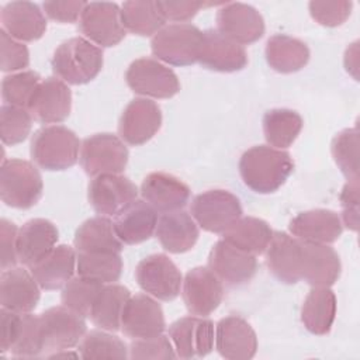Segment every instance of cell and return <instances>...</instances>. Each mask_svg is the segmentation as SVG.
I'll return each instance as SVG.
<instances>
[{
	"label": "cell",
	"instance_id": "7402d4cb",
	"mask_svg": "<svg viewBox=\"0 0 360 360\" xmlns=\"http://www.w3.org/2000/svg\"><path fill=\"white\" fill-rule=\"evenodd\" d=\"M139 193L143 201L162 214L183 210L191 194L184 181L165 172L149 173L142 181Z\"/></svg>",
	"mask_w": 360,
	"mask_h": 360
},
{
	"label": "cell",
	"instance_id": "db71d44e",
	"mask_svg": "<svg viewBox=\"0 0 360 360\" xmlns=\"http://www.w3.org/2000/svg\"><path fill=\"white\" fill-rule=\"evenodd\" d=\"M20 321H21V314L1 308L0 309V350L1 353L10 352L18 328H20Z\"/></svg>",
	"mask_w": 360,
	"mask_h": 360
},
{
	"label": "cell",
	"instance_id": "8d00e7d4",
	"mask_svg": "<svg viewBox=\"0 0 360 360\" xmlns=\"http://www.w3.org/2000/svg\"><path fill=\"white\" fill-rule=\"evenodd\" d=\"M120 14L125 31L141 37H153L166 25L159 0L125 1Z\"/></svg>",
	"mask_w": 360,
	"mask_h": 360
},
{
	"label": "cell",
	"instance_id": "7bdbcfd3",
	"mask_svg": "<svg viewBox=\"0 0 360 360\" xmlns=\"http://www.w3.org/2000/svg\"><path fill=\"white\" fill-rule=\"evenodd\" d=\"M14 357H39L45 354L39 315H32L31 312L21 314L20 328L15 340L10 349Z\"/></svg>",
	"mask_w": 360,
	"mask_h": 360
},
{
	"label": "cell",
	"instance_id": "ee69618b",
	"mask_svg": "<svg viewBox=\"0 0 360 360\" xmlns=\"http://www.w3.org/2000/svg\"><path fill=\"white\" fill-rule=\"evenodd\" d=\"M32 128V115L24 107L1 105L0 108V136L1 142L13 146L25 141Z\"/></svg>",
	"mask_w": 360,
	"mask_h": 360
},
{
	"label": "cell",
	"instance_id": "83f0119b",
	"mask_svg": "<svg viewBox=\"0 0 360 360\" xmlns=\"http://www.w3.org/2000/svg\"><path fill=\"white\" fill-rule=\"evenodd\" d=\"M338 252L329 245L302 242L301 280L312 287H330L340 276Z\"/></svg>",
	"mask_w": 360,
	"mask_h": 360
},
{
	"label": "cell",
	"instance_id": "681fc988",
	"mask_svg": "<svg viewBox=\"0 0 360 360\" xmlns=\"http://www.w3.org/2000/svg\"><path fill=\"white\" fill-rule=\"evenodd\" d=\"M17 233L18 228L14 222L3 218L0 221V267L7 270L18 263L17 257Z\"/></svg>",
	"mask_w": 360,
	"mask_h": 360
},
{
	"label": "cell",
	"instance_id": "bcb514c9",
	"mask_svg": "<svg viewBox=\"0 0 360 360\" xmlns=\"http://www.w3.org/2000/svg\"><path fill=\"white\" fill-rule=\"evenodd\" d=\"M129 357L136 360H167L177 356L170 338L160 333L153 338L134 339L129 346Z\"/></svg>",
	"mask_w": 360,
	"mask_h": 360
},
{
	"label": "cell",
	"instance_id": "c3c4849f",
	"mask_svg": "<svg viewBox=\"0 0 360 360\" xmlns=\"http://www.w3.org/2000/svg\"><path fill=\"white\" fill-rule=\"evenodd\" d=\"M0 68L3 72H22L30 65V52L27 45L11 38L4 30L0 31Z\"/></svg>",
	"mask_w": 360,
	"mask_h": 360
},
{
	"label": "cell",
	"instance_id": "9c48e42d",
	"mask_svg": "<svg viewBox=\"0 0 360 360\" xmlns=\"http://www.w3.org/2000/svg\"><path fill=\"white\" fill-rule=\"evenodd\" d=\"M135 278L142 291L159 301L177 298L183 284L180 270L163 253L143 257L135 269Z\"/></svg>",
	"mask_w": 360,
	"mask_h": 360
},
{
	"label": "cell",
	"instance_id": "74e56055",
	"mask_svg": "<svg viewBox=\"0 0 360 360\" xmlns=\"http://www.w3.org/2000/svg\"><path fill=\"white\" fill-rule=\"evenodd\" d=\"M262 124L269 146L287 149L300 135L304 121L302 117L294 110L273 108L264 112Z\"/></svg>",
	"mask_w": 360,
	"mask_h": 360
},
{
	"label": "cell",
	"instance_id": "4316f807",
	"mask_svg": "<svg viewBox=\"0 0 360 360\" xmlns=\"http://www.w3.org/2000/svg\"><path fill=\"white\" fill-rule=\"evenodd\" d=\"M1 25L11 38L20 42L39 39L46 31V18L39 6L31 1L7 3L0 13Z\"/></svg>",
	"mask_w": 360,
	"mask_h": 360
},
{
	"label": "cell",
	"instance_id": "3957f363",
	"mask_svg": "<svg viewBox=\"0 0 360 360\" xmlns=\"http://www.w3.org/2000/svg\"><path fill=\"white\" fill-rule=\"evenodd\" d=\"M82 142L77 135L63 125L39 128L31 139L30 153L41 169L49 172L66 170L76 165Z\"/></svg>",
	"mask_w": 360,
	"mask_h": 360
},
{
	"label": "cell",
	"instance_id": "8992f818",
	"mask_svg": "<svg viewBox=\"0 0 360 360\" xmlns=\"http://www.w3.org/2000/svg\"><path fill=\"white\" fill-rule=\"evenodd\" d=\"M190 215L204 231L224 233L242 217V205L231 191L214 188L193 198Z\"/></svg>",
	"mask_w": 360,
	"mask_h": 360
},
{
	"label": "cell",
	"instance_id": "f1b7e54d",
	"mask_svg": "<svg viewBox=\"0 0 360 360\" xmlns=\"http://www.w3.org/2000/svg\"><path fill=\"white\" fill-rule=\"evenodd\" d=\"M158 211L143 200H135L114 218V229L124 245H138L148 240L156 231Z\"/></svg>",
	"mask_w": 360,
	"mask_h": 360
},
{
	"label": "cell",
	"instance_id": "836d02e7",
	"mask_svg": "<svg viewBox=\"0 0 360 360\" xmlns=\"http://www.w3.org/2000/svg\"><path fill=\"white\" fill-rule=\"evenodd\" d=\"M336 316V297L329 287H314L301 308V321L308 332L326 335Z\"/></svg>",
	"mask_w": 360,
	"mask_h": 360
},
{
	"label": "cell",
	"instance_id": "816d5d0a",
	"mask_svg": "<svg viewBox=\"0 0 360 360\" xmlns=\"http://www.w3.org/2000/svg\"><path fill=\"white\" fill-rule=\"evenodd\" d=\"M340 204L343 208L342 224L352 231H357L359 225V180H347L342 193Z\"/></svg>",
	"mask_w": 360,
	"mask_h": 360
},
{
	"label": "cell",
	"instance_id": "7c38bea8",
	"mask_svg": "<svg viewBox=\"0 0 360 360\" xmlns=\"http://www.w3.org/2000/svg\"><path fill=\"white\" fill-rule=\"evenodd\" d=\"M169 338L177 357H205L214 349V322L198 315L180 318L169 326Z\"/></svg>",
	"mask_w": 360,
	"mask_h": 360
},
{
	"label": "cell",
	"instance_id": "ba28073f",
	"mask_svg": "<svg viewBox=\"0 0 360 360\" xmlns=\"http://www.w3.org/2000/svg\"><path fill=\"white\" fill-rule=\"evenodd\" d=\"M128 87L145 98H172L180 91L177 75L152 58L135 59L125 72Z\"/></svg>",
	"mask_w": 360,
	"mask_h": 360
},
{
	"label": "cell",
	"instance_id": "1f68e13d",
	"mask_svg": "<svg viewBox=\"0 0 360 360\" xmlns=\"http://www.w3.org/2000/svg\"><path fill=\"white\" fill-rule=\"evenodd\" d=\"M73 245L82 253H121L124 243L115 233L108 217H93L84 221L75 233Z\"/></svg>",
	"mask_w": 360,
	"mask_h": 360
},
{
	"label": "cell",
	"instance_id": "f6af8a7d",
	"mask_svg": "<svg viewBox=\"0 0 360 360\" xmlns=\"http://www.w3.org/2000/svg\"><path fill=\"white\" fill-rule=\"evenodd\" d=\"M42 79L34 70H22L6 76L1 82V97L7 105L27 108L28 101Z\"/></svg>",
	"mask_w": 360,
	"mask_h": 360
},
{
	"label": "cell",
	"instance_id": "e0dca14e",
	"mask_svg": "<svg viewBox=\"0 0 360 360\" xmlns=\"http://www.w3.org/2000/svg\"><path fill=\"white\" fill-rule=\"evenodd\" d=\"M27 110L41 124L63 122L72 110V91L59 77H46L34 90Z\"/></svg>",
	"mask_w": 360,
	"mask_h": 360
},
{
	"label": "cell",
	"instance_id": "6da1fadb",
	"mask_svg": "<svg viewBox=\"0 0 360 360\" xmlns=\"http://www.w3.org/2000/svg\"><path fill=\"white\" fill-rule=\"evenodd\" d=\"M239 174L243 184L255 193L277 191L294 170L288 152L269 145H256L245 150L239 159Z\"/></svg>",
	"mask_w": 360,
	"mask_h": 360
},
{
	"label": "cell",
	"instance_id": "277c9868",
	"mask_svg": "<svg viewBox=\"0 0 360 360\" xmlns=\"http://www.w3.org/2000/svg\"><path fill=\"white\" fill-rule=\"evenodd\" d=\"M42 191V176L34 163L22 159L3 162L0 170V197L6 205L28 210L41 200Z\"/></svg>",
	"mask_w": 360,
	"mask_h": 360
},
{
	"label": "cell",
	"instance_id": "ac0fdd59",
	"mask_svg": "<svg viewBox=\"0 0 360 360\" xmlns=\"http://www.w3.org/2000/svg\"><path fill=\"white\" fill-rule=\"evenodd\" d=\"M181 295L191 315L208 316L224 298V284L210 267H194L184 276Z\"/></svg>",
	"mask_w": 360,
	"mask_h": 360
},
{
	"label": "cell",
	"instance_id": "5b68a950",
	"mask_svg": "<svg viewBox=\"0 0 360 360\" xmlns=\"http://www.w3.org/2000/svg\"><path fill=\"white\" fill-rule=\"evenodd\" d=\"M202 31L188 22L169 24L158 31L150 49L158 60L172 66H190L198 60Z\"/></svg>",
	"mask_w": 360,
	"mask_h": 360
},
{
	"label": "cell",
	"instance_id": "4fadbf2b",
	"mask_svg": "<svg viewBox=\"0 0 360 360\" xmlns=\"http://www.w3.org/2000/svg\"><path fill=\"white\" fill-rule=\"evenodd\" d=\"M138 187L122 174H100L87 187V198L93 210L103 217H115L138 198Z\"/></svg>",
	"mask_w": 360,
	"mask_h": 360
},
{
	"label": "cell",
	"instance_id": "ffe728a7",
	"mask_svg": "<svg viewBox=\"0 0 360 360\" xmlns=\"http://www.w3.org/2000/svg\"><path fill=\"white\" fill-rule=\"evenodd\" d=\"M215 349L226 360L252 359L257 350L256 332L242 316H225L215 326Z\"/></svg>",
	"mask_w": 360,
	"mask_h": 360
},
{
	"label": "cell",
	"instance_id": "44dd1931",
	"mask_svg": "<svg viewBox=\"0 0 360 360\" xmlns=\"http://www.w3.org/2000/svg\"><path fill=\"white\" fill-rule=\"evenodd\" d=\"M197 62L205 69L231 73L246 68L248 53L242 45L228 39L217 30H207L202 31Z\"/></svg>",
	"mask_w": 360,
	"mask_h": 360
},
{
	"label": "cell",
	"instance_id": "b9f144b4",
	"mask_svg": "<svg viewBox=\"0 0 360 360\" xmlns=\"http://www.w3.org/2000/svg\"><path fill=\"white\" fill-rule=\"evenodd\" d=\"M104 284L84 278V277H75L70 278L66 285L62 288L60 301L62 305L68 307L69 309L75 311L76 314L82 315L83 318H89L96 297L98 295L100 290Z\"/></svg>",
	"mask_w": 360,
	"mask_h": 360
},
{
	"label": "cell",
	"instance_id": "52a82bcc",
	"mask_svg": "<svg viewBox=\"0 0 360 360\" xmlns=\"http://www.w3.org/2000/svg\"><path fill=\"white\" fill-rule=\"evenodd\" d=\"M125 142L114 134L101 132L83 139L80 146V165L86 174H121L128 163Z\"/></svg>",
	"mask_w": 360,
	"mask_h": 360
},
{
	"label": "cell",
	"instance_id": "4dcf8cb0",
	"mask_svg": "<svg viewBox=\"0 0 360 360\" xmlns=\"http://www.w3.org/2000/svg\"><path fill=\"white\" fill-rule=\"evenodd\" d=\"M77 252L69 245H56L44 259L30 267L31 274L42 290H59L73 278Z\"/></svg>",
	"mask_w": 360,
	"mask_h": 360
},
{
	"label": "cell",
	"instance_id": "30bf717a",
	"mask_svg": "<svg viewBox=\"0 0 360 360\" xmlns=\"http://www.w3.org/2000/svg\"><path fill=\"white\" fill-rule=\"evenodd\" d=\"M120 13L121 8L115 3L90 1L80 15L79 30L87 41L98 48L115 46L124 39L127 32Z\"/></svg>",
	"mask_w": 360,
	"mask_h": 360
},
{
	"label": "cell",
	"instance_id": "d6a6232c",
	"mask_svg": "<svg viewBox=\"0 0 360 360\" xmlns=\"http://www.w3.org/2000/svg\"><path fill=\"white\" fill-rule=\"evenodd\" d=\"M266 60L278 73H294L301 70L309 60V48L298 38L276 34L267 39Z\"/></svg>",
	"mask_w": 360,
	"mask_h": 360
},
{
	"label": "cell",
	"instance_id": "cb8c5ba5",
	"mask_svg": "<svg viewBox=\"0 0 360 360\" xmlns=\"http://www.w3.org/2000/svg\"><path fill=\"white\" fill-rule=\"evenodd\" d=\"M266 263L271 274L284 284H295L301 280L302 242L287 232H273L266 249Z\"/></svg>",
	"mask_w": 360,
	"mask_h": 360
},
{
	"label": "cell",
	"instance_id": "ab89813d",
	"mask_svg": "<svg viewBox=\"0 0 360 360\" xmlns=\"http://www.w3.org/2000/svg\"><path fill=\"white\" fill-rule=\"evenodd\" d=\"M79 354L83 359H127L129 349L118 336L108 330H91L79 343Z\"/></svg>",
	"mask_w": 360,
	"mask_h": 360
},
{
	"label": "cell",
	"instance_id": "d590c367",
	"mask_svg": "<svg viewBox=\"0 0 360 360\" xmlns=\"http://www.w3.org/2000/svg\"><path fill=\"white\" fill-rule=\"evenodd\" d=\"M273 232L274 231L264 219L256 217H240L222 233V239L235 248L257 256L266 252Z\"/></svg>",
	"mask_w": 360,
	"mask_h": 360
},
{
	"label": "cell",
	"instance_id": "f35d334b",
	"mask_svg": "<svg viewBox=\"0 0 360 360\" xmlns=\"http://www.w3.org/2000/svg\"><path fill=\"white\" fill-rule=\"evenodd\" d=\"M76 271L80 277L111 284L120 280L122 274L121 253H82L77 252Z\"/></svg>",
	"mask_w": 360,
	"mask_h": 360
},
{
	"label": "cell",
	"instance_id": "60d3db41",
	"mask_svg": "<svg viewBox=\"0 0 360 360\" xmlns=\"http://www.w3.org/2000/svg\"><path fill=\"white\" fill-rule=\"evenodd\" d=\"M332 156L347 180H359V131L346 128L340 131L330 145Z\"/></svg>",
	"mask_w": 360,
	"mask_h": 360
},
{
	"label": "cell",
	"instance_id": "484cf974",
	"mask_svg": "<svg viewBox=\"0 0 360 360\" xmlns=\"http://www.w3.org/2000/svg\"><path fill=\"white\" fill-rule=\"evenodd\" d=\"M59 238L58 228L45 218L27 221L17 233V257L28 269L44 259L55 246Z\"/></svg>",
	"mask_w": 360,
	"mask_h": 360
},
{
	"label": "cell",
	"instance_id": "7a4b0ae2",
	"mask_svg": "<svg viewBox=\"0 0 360 360\" xmlns=\"http://www.w3.org/2000/svg\"><path fill=\"white\" fill-rule=\"evenodd\" d=\"M52 70L68 84H86L103 69V51L83 37L62 42L53 52Z\"/></svg>",
	"mask_w": 360,
	"mask_h": 360
},
{
	"label": "cell",
	"instance_id": "603a6c76",
	"mask_svg": "<svg viewBox=\"0 0 360 360\" xmlns=\"http://www.w3.org/2000/svg\"><path fill=\"white\" fill-rule=\"evenodd\" d=\"M41 298V287L31 274L22 267H11L0 276V304L1 308L27 314L32 312Z\"/></svg>",
	"mask_w": 360,
	"mask_h": 360
},
{
	"label": "cell",
	"instance_id": "8fae6325",
	"mask_svg": "<svg viewBox=\"0 0 360 360\" xmlns=\"http://www.w3.org/2000/svg\"><path fill=\"white\" fill-rule=\"evenodd\" d=\"M41 333L46 352L72 349L86 335L84 318L65 305L51 307L39 315Z\"/></svg>",
	"mask_w": 360,
	"mask_h": 360
},
{
	"label": "cell",
	"instance_id": "d4e9b609",
	"mask_svg": "<svg viewBox=\"0 0 360 360\" xmlns=\"http://www.w3.org/2000/svg\"><path fill=\"white\" fill-rule=\"evenodd\" d=\"M288 229L301 242L329 245L339 239L343 224L335 211L318 208L295 215L290 221Z\"/></svg>",
	"mask_w": 360,
	"mask_h": 360
},
{
	"label": "cell",
	"instance_id": "7dc6e473",
	"mask_svg": "<svg viewBox=\"0 0 360 360\" xmlns=\"http://www.w3.org/2000/svg\"><path fill=\"white\" fill-rule=\"evenodd\" d=\"M311 17L323 27L342 25L350 15L353 3L347 0L338 1H309Z\"/></svg>",
	"mask_w": 360,
	"mask_h": 360
},
{
	"label": "cell",
	"instance_id": "2e32d148",
	"mask_svg": "<svg viewBox=\"0 0 360 360\" xmlns=\"http://www.w3.org/2000/svg\"><path fill=\"white\" fill-rule=\"evenodd\" d=\"M166 329L160 304L149 294H135L127 301L121 315V330L134 339L153 338Z\"/></svg>",
	"mask_w": 360,
	"mask_h": 360
},
{
	"label": "cell",
	"instance_id": "d6986e66",
	"mask_svg": "<svg viewBox=\"0 0 360 360\" xmlns=\"http://www.w3.org/2000/svg\"><path fill=\"white\" fill-rule=\"evenodd\" d=\"M217 31L243 46L263 37L264 20L250 4L224 3L217 13Z\"/></svg>",
	"mask_w": 360,
	"mask_h": 360
},
{
	"label": "cell",
	"instance_id": "f907efd6",
	"mask_svg": "<svg viewBox=\"0 0 360 360\" xmlns=\"http://www.w3.org/2000/svg\"><path fill=\"white\" fill-rule=\"evenodd\" d=\"M159 6L166 21L184 24L204 7V3L191 0H159Z\"/></svg>",
	"mask_w": 360,
	"mask_h": 360
},
{
	"label": "cell",
	"instance_id": "e575fe53",
	"mask_svg": "<svg viewBox=\"0 0 360 360\" xmlns=\"http://www.w3.org/2000/svg\"><path fill=\"white\" fill-rule=\"evenodd\" d=\"M131 292L127 287L111 283L104 284L100 290L96 301L93 304L90 319L91 322L108 332H117L121 329V315L127 301L129 300Z\"/></svg>",
	"mask_w": 360,
	"mask_h": 360
},
{
	"label": "cell",
	"instance_id": "f5cc1de1",
	"mask_svg": "<svg viewBox=\"0 0 360 360\" xmlns=\"http://www.w3.org/2000/svg\"><path fill=\"white\" fill-rule=\"evenodd\" d=\"M87 1H45L42 4L44 14L62 24H72L80 20Z\"/></svg>",
	"mask_w": 360,
	"mask_h": 360
},
{
	"label": "cell",
	"instance_id": "f546056e",
	"mask_svg": "<svg viewBox=\"0 0 360 360\" xmlns=\"http://www.w3.org/2000/svg\"><path fill=\"white\" fill-rule=\"evenodd\" d=\"M155 233L165 250L179 255L194 248L200 236V229L190 214L177 210L159 217Z\"/></svg>",
	"mask_w": 360,
	"mask_h": 360
},
{
	"label": "cell",
	"instance_id": "9a60e30c",
	"mask_svg": "<svg viewBox=\"0 0 360 360\" xmlns=\"http://www.w3.org/2000/svg\"><path fill=\"white\" fill-rule=\"evenodd\" d=\"M160 127V107L150 98L138 97L124 108L118 122V136L128 145L139 146L150 141Z\"/></svg>",
	"mask_w": 360,
	"mask_h": 360
},
{
	"label": "cell",
	"instance_id": "5bb4252c",
	"mask_svg": "<svg viewBox=\"0 0 360 360\" xmlns=\"http://www.w3.org/2000/svg\"><path fill=\"white\" fill-rule=\"evenodd\" d=\"M210 270L228 287H239L253 278L257 271V259L233 245L218 240L208 255Z\"/></svg>",
	"mask_w": 360,
	"mask_h": 360
}]
</instances>
